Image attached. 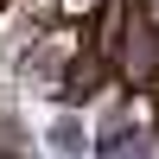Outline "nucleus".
<instances>
[{"label": "nucleus", "mask_w": 159, "mask_h": 159, "mask_svg": "<svg viewBox=\"0 0 159 159\" xmlns=\"http://www.w3.org/2000/svg\"><path fill=\"white\" fill-rule=\"evenodd\" d=\"M115 76H121L127 89H159V25H153L140 7H134V19H127V32H121Z\"/></svg>", "instance_id": "1"}, {"label": "nucleus", "mask_w": 159, "mask_h": 159, "mask_svg": "<svg viewBox=\"0 0 159 159\" xmlns=\"http://www.w3.org/2000/svg\"><path fill=\"white\" fill-rule=\"evenodd\" d=\"M127 19H134V0H108V7L96 13V25H89V51L115 57V51H121V32H127Z\"/></svg>", "instance_id": "3"}, {"label": "nucleus", "mask_w": 159, "mask_h": 159, "mask_svg": "<svg viewBox=\"0 0 159 159\" xmlns=\"http://www.w3.org/2000/svg\"><path fill=\"white\" fill-rule=\"evenodd\" d=\"M102 7H108V0H51V19H64V25H96Z\"/></svg>", "instance_id": "4"}, {"label": "nucleus", "mask_w": 159, "mask_h": 159, "mask_svg": "<svg viewBox=\"0 0 159 159\" xmlns=\"http://www.w3.org/2000/svg\"><path fill=\"white\" fill-rule=\"evenodd\" d=\"M134 7H140V13H147V19L159 25V0H134Z\"/></svg>", "instance_id": "5"}, {"label": "nucleus", "mask_w": 159, "mask_h": 159, "mask_svg": "<svg viewBox=\"0 0 159 159\" xmlns=\"http://www.w3.org/2000/svg\"><path fill=\"white\" fill-rule=\"evenodd\" d=\"M153 147H159V140H153Z\"/></svg>", "instance_id": "6"}, {"label": "nucleus", "mask_w": 159, "mask_h": 159, "mask_svg": "<svg viewBox=\"0 0 159 159\" xmlns=\"http://www.w3.org/2000/svg\"><path fill=\"white\" fill-rule=\"evenodd\" d=\"M108 76H115V57H102V51H83V57L64 70L57 96H64V102H96L102 89H108Z\"/></svg>", "instance_id": "2"}]
</instances>
